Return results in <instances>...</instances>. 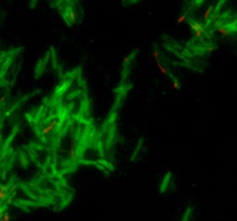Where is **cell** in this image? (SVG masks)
Instances as JSON below:
<instances>
[{"mask_svg": "<svg viewBox=\"0 0 237 221\" xmlns=\"http://www.w3.org/2000/svg\"><path fill=\"white\" fill-rule=\"evenodd\" d=\"M170 78H171V80H173V90H179V89H181V84L178 82V80H177L175 76H173V75H170Z\"/></svg>", "mask_w": 237, "mask_h": 221, "instance_id": "9", "label": "cell"}, {"mask_svg": "<svg viewBox=\"0 0 237 221\" xmlns=\"http://www.w3.org/2000/svg\"><path fill=\"white\" fill-rule=\"evenodd\" d=\"M69 156L72 160H75L76 159V146H75V141L72 140L71 141V148H69Z\"/></svg>", "mask_w": 237, "mask_h": 221, "instance_id": "8", "label": "cell"}, {"mask_svg": "<svg viewBox=\"0 0 237 221\" xmlns=\"http://www.w3.org/2000/svg\"><path fill=\"white\" fill-rule=\"evenodd\" d=\"M133 56H134V53H131V54H129L127 57H125V58L123 59V66H126V65L131 62V59L133 58Z\"/></svg>", "mask_w": 237, "mask_h": 221, "instance_id": "11", "label": "cell"}, {"mask_svg": "<svg viewBox=\"0 0 237 221\" xmlns=\"http://www.w3.org/2000/svg\"><path fill=\"white\" fill-rule=\"evenodd\" d=\"M156 65H157V68L160 70V72H161V74H163V75H165V76H170L171 74L169 73V71H168V68L163 65V64L161 63V62H157L156 63Z\"/></svg>", "mask_w": 237, "mask_h": 221, "instance_id": "7", "label": "cell"}, {"mask_svg": "<svg viewBox=\"0 0 237 221\" xmlns=\"http://www.w3.org/2000/svg\"><path fill=\"white\" fill-rule=\"evenodd\" d=\"M75 19H76L75 13H74V11H72V10L68 11V15H65V20L68 22L69 24H73L74 21H75Z\"/></svg>", "mask_w": 237, "mask_h": 221, "instance_id": "5", "label": "cell"}, {"mask_svg": "<svg viewBox=\"0 0 237 221\" xmlns=\"http://www.w3.org/2000/svg\"><path fill=\"white\" fill-rule=\"evenodd\" d=\"M216 32H219L221 36H223V37H227V36H230V30H229V28L226 27V26H217L216 27Z\"/></svg>", "mask_w": 237, "mask_h": 221, "instance_id": "4", "label": "cell"}, {"mask_svg": "<svg viewBox=\"0 0 237 221\" xmlns=\"http://www.w3.org/2000/svg\"><path fill=\"white\" fill-rule=\"evenodd\" d=\"M213 12H214V6H209L207 7V10L204 13V16H203V20L205 23H209L212 21V18H213Z\"/></svg>", "mask_w": 237, "mask_h": 221, "instance_id": "3", "label": "cell"}, {"mask_svg": "<svg viewBox=\"0 0 237 221\" xmlns=\"http://www.w3.org/2000/svg\"><path fill=\"white\" fill-rule=\"evenodd\" d=\"M0 13H1V8H0Z\"/></svg>", "mask_w": 237, "mask_h": 221, "instance_id": "16", "label": "cell"}, {"mask_svg": "<svg viewBox=\"0 0 237 221\" xmlns=\"http://www.w3.org/2000/svg\"><path fill=\"white\" fill-rule=\"evenodd\" d=\"M0 221H2V219H1V215H0Z\"/></svg>", "mask_w": 237, "mask_h": 221, "instance_id": "15", "label": "cell"}, {"mask_svg": "<svg viewBox=\"0 0 237 221\" xmlns=\"http://www.w3.org/2000/svg\"><path fill=\"white\" fill-rule=\"evenodd\" d=\"M8 185L7 184H5V185H2V186H0V201H4V200L6 199V197H7V195H8Z\"/></svg>", "mask_w": 237, "mask_h": 221, "instance_id": "6", "label": "cell"}, {"mask_svg": "<svg viewBox=\"0 0 237 221\" xmlns=\"http://www.w3.org/2000/svg\"><path fill=\"white\" fill-rule=\"evenodd\" d=\"M153 58H154V60H155L156 63L160 62V52H159L156 49L153 50Z\"/></svg>", "mask_w": 237, "mask_h": 221, "instance_id": "13", "label": "cell"}, {"mask_svg": "<svg viewBox=\"0 0 237 221\" xmlns=\"http://www.w3.org/2000/svg\"><path fill=\"white\" fill-rule=\"evenodd\" d=\"M189 24H190L191 29L193 30V34H194V36H195V38H198V40L201 41V40L204 38V35H205V26L197 21H190L189 22Z\"/></svg>", "mask_w": 237, "mask_h": 221, "instance_id": "1", "label": "cell"}, {"mask_svg": "<svg viewBox=\"0 0 237 221\" xmlns=\"http://www.w3.org/2000/svg\"><path fill=\"white\" fill-rule=\"evenodd\" d=\"M59 122H60V119H58V118H56V119H53L49 125L46 127H44L43 130H42V137H45V136H48L51 131H53L54 128H56V126L59 124Z\"/></svg>", "mask_w": 237, "mask_h": 221, "instance_id": "2", "label": "cell"}, {"mask_svg": "<svg viewBox=\"0 0 237 221\" xmlns=\"http://www.w3.org/2000/svg\"><path fill=\"white\" fill-rule=\"evenodd\" d=\"M1 219H2V221H11V215H10V213H8L7 211H5V212L1 214Z\"/></svg>", "mask_w": 237, "mask_h": 221, "instance_id": "12", "label": "cell"}, {"mask_svg": "<svg viewBox=\"0 0 237 221\" xmlns=\"http://www.w3.org/2000/svg\"><path fill=\"white\" fill-rule=\"evenodd\" d=\"M5 100H6V96H1V97H0V103H2Z\"/></svg>", "mask_w": 237, "mask_h": 221, "instance_id": "14", "label": "cell"}, {"mask_svg": "<svg viewBox=\"0 0 237 221\" xmlns=\"http://www.w3.org/2000/svg\"><path fill=\"white\" fill-rule=\"evenodd\" d=\"M186 16H187V12H185L183 14H181L178 18H177V24H182L186 21Z\"/></svg>", "mask_w": 237, "mask_h": 221, "instance_id": "10", "label": "cell"}]
</instances>
